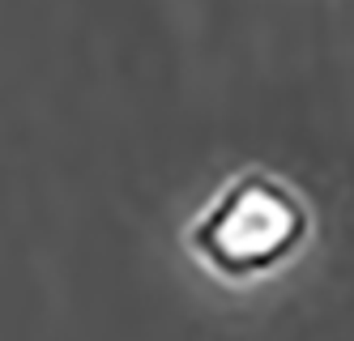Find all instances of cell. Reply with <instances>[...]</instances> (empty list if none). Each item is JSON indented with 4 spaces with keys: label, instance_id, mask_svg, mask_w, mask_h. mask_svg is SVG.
I'll return each instance as SVG.
<instances>
[{
    "label": "cell",
    "instance_id": "cell-1",
    "mask_svg": "<svg viewBox=\"0 0 354 341\" xmlns=\"http://www.w3.org/2000/svg\"><path fill=\"white\" fill-rule=\"evenodd\" d=\"M184 243L201 269L231 286H248L303 256L312 243V205L286 179L243 171L192 214Z\"/></svg>",
    "mask_w": 354,
    "mask_h": 341
}]
</instances>
